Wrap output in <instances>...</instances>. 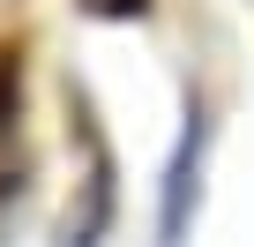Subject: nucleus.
I'll list each match as a JSON object with an SVG mask.
<instances>
[{"label":"nucleus","mask_w":254,"mask_h":247,"mask_svg":"<svg viewBox=\"0 0 254 247\" xmlns=\"http://www.w3.org/2000/svg\"><path fill=\"white\" fill-rule=\"evenodd\" d=\"M90 8H105V15H142L150 0H90Z\"/></svg>","instance_id":"f257e3e1"}]
</instances>
